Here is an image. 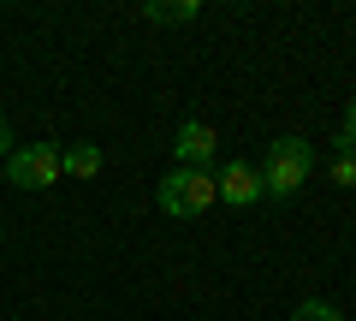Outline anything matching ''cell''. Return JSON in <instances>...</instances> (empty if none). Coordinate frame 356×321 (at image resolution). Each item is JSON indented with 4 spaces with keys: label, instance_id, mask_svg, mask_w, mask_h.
<instances>
[{
    "label": "cell",
    "instance_id": "obj_6",
    "mask_svg": "<svg viewBox=\"0 0 356 321\" xmlns=\"http://www.w3.org/2000/svg\"><path fill=\"white\" fill-rule=\"evenodd\" d=\"M60 173H65V179H95V173H102V149H95V143H72V149H60Z\"/></svg>",
    "mask_w": 356,
    "mask_h": 321
},
{
    "label": "cell",
    "instance_id": "obj_2",
    "mask_svg": "<svg viewBox=\"0 0 356 321\" xmlns=\"http://www.w3.org/2000/svg\"><path fill=\"white\" fill-rule=\"evenodd\" d=\"M154 203H161V214H172V220H202L208 208L220 203V191H214V173L172 167L161 185H154Z\"/></svg>",
    "mask_w": 356,
    "mask_h": 321
},
{
    "label": "cell",
    "instance_id": "obj_4",
    "mask_svg": "<svg viewBox=\"0 0 356 321\" xmlns=\"http://www.w3.org/2000/svg\"><path fill=\"white\" fill-rule=\"evenodd\" d=\"M214 155H220V131L208 119H184L172 137V161L178 167H196V173H214Z\"/></svg>",
    "mask_w": 356,
    "mask_h": 321
},
{
    "label": "cell",
    "instance_id": "obj_1",
    "mask_svg": "<svg viewBox=\"0 0 356 321\" xmlns=\"http://www.w3.org/2000/svg\"><path fill=\"white\" fill-rule=\"evenodd\" d=\"M255 173H261V191L285 203V196H297L309 185V173H315V149H309V137H273V143H267V161Z\"/></svg>",
    "mask_w": 356,
    "mask_h": 321
},
{
    "label": "cell",
    "instance_id": "obj_10",
    "mask_svg": "<svg viewBox=\"0 0 356 321\" xmlns=\"http://www.w3.org/2000/svg\"><path fill=\"white\" fill-rule=\"evenodd\" d=\"M339 149H344V155H356V95H350V107H344V125H339Z\"/></svg>",
    "mask_w": 356,
    "mask_h": 321
},
{
    "label": "cell",
    "instance_id": "obj_11",
    "mask_svg": "<svg viewBox=\"0 0 356 321\" xmlns=\"http://www.w3.org/2000/svg\"><path fill=\"white\" fill-rule=\"evenodd\" d=\"M6 155H13V125L0 119V161H6Z\"/></svg>",
    "mask_w": 356,
    "mask_h": 321
},
{
    "label": "cell",
    "instance_id": "obj_9",
    "mask_svg": "<svg viewBox=\"0 0 356 321\" xmlns=\"http://www.w3.org/2000/svg\"><path fill=\"white\" fill-rule=\"evenodd\" d=\"M327 179L339 185V191H350V185H356V155H344V149H339V161L327 167Z\"/></svg>",
    "mask_w": 356,
    "mask_h": 321
},
{
    "label": "cell",
    "instance_id": "obj_8",
    "mask_svg": "<svg viewBox=\"0 0 356 321\" xmlns=\"http://www.w3.org/2000/svg\"><path fill=\"white\" fill-rule=\"evenodd\" d=\"M291 321H344V309H332L327 297H303V304L291 309Z\"/></svg>",
    "mask_w": 356,
    "mask_h": 321
},
{
    "label": "cell",
    "instance_id": "obj_3",
    "mask_svg": "<svg viewBox=\"0 0 356 321\" xmlns=\"http://www.w3.org/2000/svg\"><path fill=\"white\" fill-rule=\"evenodd\" d=\"M6 179L18 185V191H48V185H60V149L54 143H24V149L6 155Z\"/></svg>",
    "mask_w": 356,
    "mask_h": 321
},
{
    "label": "cell",
    "instance_id": "obj_7",
    "mask_svg": "<svg viewBox=\"0 0 356 321\" xmlns=\"http://www.w3.org/2000/svg\"><path fill=\"white\" fill-rule=\"evenodd\" d=\"M143 13H149L154 24H191V18L202 13V6H196V0H149Z\"/></svg>",
    "mask_w": 356,
    "mask_h": 321
},
{
    "label": "cell",
    "instance_id": "obj_5",
    "mask_svg": "<svg viewBox=\"0 0 356 321\" xmlns=\"http://www.w3.org/2000/svg\"><path fill=\"white\" fill-rule=\"evenodd\" d=\"M214 191H220V203H226V208H255L267 196L261 191V173H255L250 161H226V167L214 173Z\"/></svg>",
    "mask_w": 356,
    "mask_h": 321
}]
</instances>
